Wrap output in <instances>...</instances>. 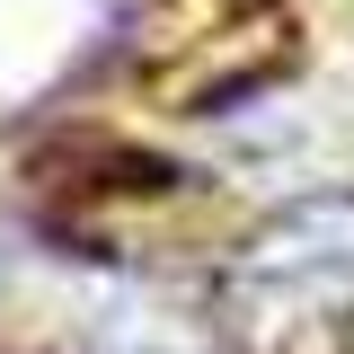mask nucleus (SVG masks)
I'll return each mask as SVG.
<instances>
[{"mask_svg": "<svg viewBox=\"0 0 354 354\" xmlns=\"http://www.w3.org/2000/svg\"><path fill=\"white\" fill-rule=\"evenodd\" d=\"M221 354H354V186L266 213L213 283Z\"/></svg>", "mask_w": 354, "mask_h": 354, "instance_id": "1", "label": "nucleus"}]
</instances>
